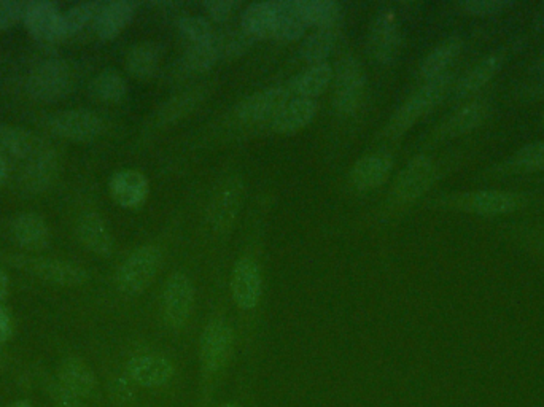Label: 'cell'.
Wrapping results in <instances>:
<instances>
[{"label":"cell","instance_id":"cell-1","mask_svg":"<svg viewBox=\"0 0 544 407\" xmlns=\"http://www.w3.org/2000/svg\"><path fill=\"white\" fill-rule=\"evenodd\" d=\"M436 204L479 217H498L513 214L527 206V196L513 191L479 190L449 194L446 198L438 199Z\"/></svg>","mask_w":544,"mask_h":407},{"label":"cell","instance_id":"cell-2","mask_svg":"<svg viewBox=\"0 0 544 407\" xmlns=\"http://www.w3.org/2000/svg\"><path fill=\"white\" fill-rule=\"evenodd\" d=\"M451 83L452 75L449 72L441 77L428 80L395 112L389 126H387V134L393 139L403 136L412 126L416 125L420 118L425 117L428 112H432L436 105L443 101L444 96L451 91Z\"/></svg>","mask_w":544,"mask_h":407},{"label":"cell","instance_id":"cell-3","mask_svg":"<svg viewBox=\"0 0 544 407\" xmlns=\"http://www.w3.org/2000/svg\"><path fill=\"white\" fill-rule=\"evenodd\" d=\"M163 264V253L155 245H145L123 261L117 271V285L125 295L136 296L152 285Z\"/></svg>","mask_w":544,"mask_h":407},{"label":"cell","instance_id":"cell-4","mask_svg":"<svg viewBox=\"0 0 544 407\" xmlns=\"http://www.w3.org/2000/svg\"><path fill=\"white\" fill-rule=\"evenodd\" d=\"M74 82V75L70 64L64 59H47L37 64L29 74L26 82V90L35 101L50 102L59 101L69 94Z\"/></svg>","mask_w":544,"mask_h":407},{"label":"cell","instance_id":"cell-5","mask_svg":"<svg viewBox=\"0 0 544 407\" xmlns=\"http://www.w3.org/2000/svg\"><path fill=\"white\" fill-rule=\"evenodd\" d=\"M5 261L16 269L29 272L34 277H39L43 282L58 285V287H80L88 282V272L69 261L42 258V256L10 255L5 256Z\"/></svg>","mask_w":544,"mask_h":407},{"label":"cell","instance_id":"cell-6","mask_svg":"<svg viewBox=\"0 0 544 407\" xmlns=\"http://www.w3.org/2000/svg\"><path fill=\"white\" fill-rule=\"evenodd\" d=\"M48 129L56 136L74 142H91L104 132V120L98 113L85 109L63 110L51 115Z\"/></svg>","mask_w":544,"mask_h":407},{"label":"cell","instance_id":"cell-7","mask_svg":"<svg viewBox=\"0 0 544 407\" xmlns=\"http://www.w3.org/2000/svg\"><path fill=\"white\" fill-rule=\"evenodd\" d=\"M438 179V166L428 156L420 155L409 161L408 166L398 175L392 196L398 204L416 201L425 191L432 188Z\"/></svg>","mask_w":544,"mask_h":407},{"label":"cell","instance_id":"cell-8","mask_svg":"<svg viewBox=\"0 0 544 407\" xmlns=\"http://www.w3.org/2000/svg\"><path fill=\"white\" fill-rule=\"evenodd\" d=\"M365 86L366 75L357 59H341L335 72V109L342 115H352L360 107Z\"/></svg>","mask_w":544,"mask_h":407},{"label":"cell","instance_id":"cell-9","mask_svg":"<svg viewBox=\"0 0 544 407\" xmlns=\"http://www.w3.org/2000/svg\"><path fill=\"white\" fill-rule=\"evenodd\" d=\"M234 334L225 320L215 318L207 323L201 336V363L206 373L214 374L230 360L233 352Z\"/></svg>","mask_w":544,"mask_h":407},{"label":"cell","instance_id":"cell-10","mask_svg":"<svg viewBox=\"0 0 544 407\" xmlns=\"http://www.w3.org/2000/svg\"><path fill=\"white\" fill-rule=\"evenodd\" d=\"M290 99L292 94L287 85L274 86L244 99L236 109V117L245 125L272 121Z\"/></svg>","mask_w":544,"mask_h":407},{"label":"cell","instance_id":"cell-11","mask_svg":"<svg viewBox=\"0 0 544 407\" xmlns=\"http://www.w3.org/2000/svg\"><path fill=\"white\" fill-rule=\"evenodd\" d=\"M195 304V287L183 272H174L164 287L163 309L166 322L172 328H182L188 322Z\"/></svg>","mask_w":544,"mask_h":407},{"label":"cell","instance_id":"cell-12","mask_svg":"<svg viewBox=\"0 0 544 407\" xmlns=\"http://www.w3.org/2000/svg\"><path fill=\"white\" fill-rule=\"evenodd\" d=\"M401 47V34L397 16L389 8L377 13L371 24L370 50L377 63L389 66L398 58Z\"/></svg>","mask_w":544,"mask_h":407},{"label":"cell","instance_id":"cell-13","mask_svg":"<svg viewBox=\"0 0 544 407\" xmlns=\"http://www.w3.org/2000/svg\"><path fill=\"white\" fill-rule=\"evenodd\" d=\"M231 293H233L234 303L238 304L242 311H252L260 303L261 293H263V274H261L260 264L250 256H242L234 266Z\"/></svg>","mask_w":544,"mask_h":407},{"label":"cell","instance_id":"cell-14","mask_svg":"<svg viewBox=\"0 0 544 407\" xmlns=\"http://www.w3.org/2000/svg\"><path fill=\"white\" fill-rule=\"evenodd\" d=\"M23 23L37 42L56 43L64 40L63 13L51 2H31Z\"/></svg>","mask_w":544,"mask_h":407},{"label":"cell","instance_id":"cell-15","mask_svg":"<svg viewBox=\"0 0 544 407\" xmlns=\"http://www.w3.org/2000/svg\"><path fill=\"white\" fill-rule=\"evenodd\" d=\"M174 365L160 353H144L129 360L126 373L134 384L145 388H160L168 385L174 377Z\"/></svg>","mask_w":544,"mask_h":407},{"label":"cell","instance_id":"cell-16","mask_svg":"<svg viewBox=\"0 0 544 407\" xmlns=\"http://www.w3.org/2000/svg\"><path fill=\"white\" fill-rule=\"evenodd\" d=\"M241 202L242 183L239 180L226 182L210 201L209 210H207L210 228L217 233L228 231L238 217Z\"/></svg>","mask_w":544,"mask_h":407},{"label":"cell","instance_id":"cell-17","mask_svg":"<svg viewBox=\"0 0 544 407\" xmlns=\"http://www.w3.org/2000/svg\"><path fill=\"white\" fill-rule=\"evenodd\" d=\"M113 201L123 209H139L147 202L150 185L142 172L126 169L112 175L109 183Z\"/></svg>","mask_w":544,"mask_h":407},{"label":"cell","instance_id":"cell-18","mask_svg":"<svg viewBox=\"0 0 544 407\" xmlns=\"http://www.w3.org/2000/svg\"><path fill=\"white\" fill-rule=\"evenodd\" d=\"M317 112L319 104L315 99L292 97L271 121L272 131L282 136H292L307 125H311Z\"/></svg>","mask_w":544,"mask_h":407},{"label":"cell","instance_id":"cell-19","mask_svg":"<svg viewBox=\"0 0 544 407\" xmlns=\"http://www.w3.org/2000/svg\"><path fill=\"white\" fill-rule=\"evenodd\" d=\"M392 167L393 158L389 153H374L358 159L350 174V180L357 190H374L387 182Z\"/></svg>","mask_w":544,"mask_h":407},{"label":"cell","instance_id":"cell-20","mask_svg":"<svg viewBox=\"0 0 544 407\" xmlns=\"http://www.w3.org/2000/svg\"><path fill=\"white\" fill-rule=\"evenodd\" d=\"M77 236L86 250L96 256L109 258L113 253V237L104 218L96 212L82 215L77 223Z\"/></svg>","mask_w":544,"mask_h":407},{"label":"cell","instance_id":"cell-21","mask_svg":"<svg viewBox=\"0 0 544 407\" xmlns=\"http://www.w3.org/2000/svg\"><path fill=\"white\" fill-rule=\"evenodd\" d=\"M503 63H505V56L502 53H492L481 59L473 69L468 70L467 74L460 78L459 82L455 83L452 97L460 101L478 93L492 78L497 77Z\"/></svg>","mask_w":544,"mask_h":407},{"label":"cell","instance_id":"cell-22","mask_svg":"<svg viewBox=\"0 0 544 407\" xmlns=\"http://www.w3.org/2000/svg\"><path fill=\"white\" fill-rule=\"evenodd\" d=\"M12 237L21 249L39 252L50 244V228L39 214L26 212L13 220Z\"/></svg>","mask_w":544,"mask_h":407},{"label":"cell","instance_id":"cell-23","mask_svg":"<svg viewBox=\"0 0 544 407\" xmlns=\"http://www.w3.org/2000/svg\"><path fill=\"white\" fill-rule=\"evenodd\" d=\"M45 140L35 136L28 129L16 128V126H2L0 128V153L20 159L28 163L37 153L47 148Z\"/></svg>","mask_w":544,"mask_h":407},{"label":"cell","instance_id":"cell-24","mask_svg":"<svg viewBox=\"0 0 544 407\" xmlns=\"http://www.w3.org/2000/svg\"><path fill=\"white\" fill-rule=\"evenodd\" d=\"M136 13V4L128 0H115L104 2L98 20L94 24L99 39L109 42L117 39L121 32L128 28Z\"/></svg>","mask_w":544,"mask_h":407},{"label":"cell","instance_id":"cell-25","mask_svg":"<svg viewBox=\"0 0 544 407\" xmlns=\"http://www.w3.org/2000/svg\"><path fill=\"white\" fill-rule=\"evenodd\" d=\"M490 105L484 101L470 102L444 121L438 129L441 139H454L475 131L489 118Z\"/></svg>","mask_w":544,"mask_h":407},{"label":"cell","instance_id":"cell-26","mask_svg":"<svg viewBox=\"0 0 544 407\" xmlns=\"http://www.w3.org/2000/svg\"><path fill=\"white\" fill-rule=\"evenodd\" d=\"M335 78V70L328 63L309 66L300 75L287 83L292 97L300 99H315L328 90Z\"/></svg>","mask_w":544,"mask_h":407},{"label":"cell","instance_id":"cell-27","mask_svg":"<svg viewBox=\"0 0 544 407\" xmlns=\"http://www.w3.org/2000/svg\"><path fill=\"white\" fill-rule=\"evenodd\" d=\"M279 0L257 2L250 4L242 13V31L247 32L253 39H272V32L276 28Z\"/></svg>","mask_w":544,"mask_h":407},{"label":"cell","instance_id":"cell-28","mask_svg":"<svg viewBox=\"0 0 544 407\" xmlns=\"http://www.w3.org/2000/svg\"><path fill=\"white\" fill-rule=\"evenodd\" d=\"M56 169H58V161H56L53 148L48 145L47 148H43L42 152L37 153L34 158L29 159L26 166H24L23 175H21L24 188L34 191V193L47 190L53 179H55Z\"/></svg>","mask_w":544,"mask_h":407},{"label":"cell","instance_id":"cell-29","mask_svg":"<svg viewBox=\"0 0 544 407\" xmlns=\"http://www.w3.org/2000/svg\"><path fill=\"white\" fill-rule=\"evenodd\" d=\"M58 379L59 384L80 398L90 396L96 388V376H94L93 369L78 357L66 358L59 365Z\"/></svg>","mask_w":544,"mask_h":407},{"label":"cell","instance_id":"cell-30","mask_svg":"<svg viewBox=\"0 0 544 407\" xmlns=\"http://www.w3.org/2000/svg\"><path fill=\"white\" fill-rule=\"evenodd\" d=\"M462 48L463 42L460 37H449L444 40L438 47L433 48L420 64V77L428 82V80L447 74V67L454 63V59L460 55Z\"/></svg>","mask_w":544,"mask_h":407},{"label":"cell","instance_id":"cell-31","mask_svg":"<svg viewBox=\"0 0 544 407\" xmlns=\"http://www.w3.org/2000/svg\"><path fill=\"white\" fill-rule=\"evenodd\" d=\"M301 16L307 26L317 29L338 28L342 18V8L333 0H296Z\"/></svg>","mask_w":544,"mask_h":407},{"label":"cell","instance_id":"cell-32","mask_svg":"<svg viewBox=\"0 0 544 407\" xmlns=\"http://www.w3.org/2000/svg\"><path fill=\"white\" fill-rule=\"evenodd\" d=\"M307 24L301 16L296 0H279L276 28L272 32V39L279 42H296L306 31Z\"/></svg>","mask_w":544,"mask_h":407},{"label":"cell","instance_id":"cell-33","mask_svg":"<svg viewBox=\"0 0 544 407\" xmlns=\"http://www.w3.org/2000/svg\"><path fill=\"white\" fill-rule=\"evenodd\" d=\"M339 39L338 28L317 29L301 45L300 55L309 66L327 63L328 56L335 50Z\"/></svg>","mask_w":544,"mask_h":407},{"label":"cell","instance_id":"cell-34","mask_svg":"<svg viewBox=\"0 0 544 407\" xmlns=\"http://www.w3.org/2000/svg\"><path fill=\"white\" fill-rule=\"evenodd\" d=\"M163 51L156 43H140L129 50L126 56V69L136 78L153 77L158 72Z\"/></svg>","mask_w":544,"mask_h":407},{"label":"cell","instance_id":"cell-35","mask_svg":"<svg viewBox=\"0 0 544 407\" xmlns=\"http://www.w3.org/2000/svg\"><path fill=\"white\" fill-rule=\"evenodd\" d=\"M90 93L98 101L117 104V102L123 101L128 94V83L115 70H104L93 78Z\"/></svg>","mask_w":544,"mask_h":407},{"label":"cell","instance_id":"cell-36","mask_svg":"<svg viewBox=\"0 0 544 407\" xmlns=\"http://www.w3.org/2000/svg\"><path fill=\"white\" fill-rule=\"evenodd\" d=\"M503 174H525V172L544 171V142L525 145L514 153L506 163L498 167Z\"/></svg>","mask_w":544,"mask_h":407},{"label":"cell","instance_id":"cell-37","mask_svg":"<svg viewBox=\"0 0 544 407\" xmlns=\"http://www.w3.org/2000/svg\"><path fill=\"white\" fill-rule=\"evenodd\" d=\"M104 2H82L63 13L64 39L80 34L91 24H96Z\"/></svg>","mask_w":544,"mask_h":407},{"label":"cell","instance_id":"cell-38","mask_svg":"<svg viewBox=\"0 0 544 407\" xmlns=\"http://www.w3.org/2000/svg\"><path fill=\"white\" fill-rule=\"evenodd\" d=\"M218 59H222V53L215 37L214 42L206 43V45H191L187 53L183 55L182 67L191 74H201L212 69Z\"/></svg>","mask_w":544,"mask_h":407},{"label":"cell","instance_id":"cell-39","mask_svg":"<svg viewBox=\"0 0 544 407\" xmlns=\"http://www.w3.org/2000/svg\"><path fill=\"white\" fill-rule=\"evenodd\" d=\"M180 34L185 39L190 40L193 45H206V43L214 42L215 34L212 24L203 16H183L179 20Z\"/></svg>","mask_w":544,"mask_h":407},{"label":"cell","instance_id":"cell-40","mask_svg":"<svg viewBox=\"0 0 544 407\" xmlns=\"http://www.w3.org/2000/svg\"><path fill=\"white\" fill-rule=\"evenodd\" d=\"M199 99H201V94H199L198 91H191V93H185L182 94V96L174 97V99L166 102V104L161 107L158 118H160L163 125L174 123V121L185 117L188 112L195 109Z\"/></svg>","mask_w":544,"mask_h":407},{"label":"cell","instance_id":"cell-41","mask_svg":"<svg viewBox=\"0 0 544 407\" xmlns=\"http://www.w3.org/2000/svg\"><path fill=\"white\" fill-rule=\"evenodd\" d=\"M253 42L255 39L242 29L222 35V37L217 35L218 48H220L222 58H236V56L244 55L245 51L252 47Z\"/></svg>","mask_w":544,"mask_h":407},{"label":"cell","instance_id":"cell-42","mask_svg":"<svg viewBox=\"0 0 544 407\" xmlns=\"http://www.w3.org/2000/svg\"><path fill=\"white\" fill-rule=\"evenodd\" d=\"M514 5H516L514 0H465L459 4V8L467 15L492 16L500 15Z\"/></svg>","mask_w":544,"mask_h":407},{"label":"cell","instance_id":"cell-43","mask_svg":"<svg viewBox=\"0 0 544 407\" xmlns=\"http://www.w3.org/2000/svg\"><path fill=\"white\" fill-rule=\"evenodd\" d=\"M31 2L23 0H0V32L13 28L24 20Z\"/></svg>","mask_w":544,"mask_h":407},{"label":"cell","instance_id":"cell-44","mask_svg":"<svg viewBox=\"0 0 544 407\" xmlns=\"http://www.w3.org/2000/svg\"><path fill=\"white\" fill-rule=\"evenodd\" d=\"M238 7L239 2H234V0H209L204 4L207 15L218 23L228 20L238 10Z\"/></svg>","mask_w":544,"mask_h":407},{"label":"cell","instance_id":"cell-45","mask_svg":"<svg viewBox=\"0 0 544 407\" xmlns=\"http://www.w3.org/2000/svg\"><path fill=\"white\" fill-rule=\"evenodd\" d=\"M134 384L133 380L126 377V379H117L112 384V395L117 398L121 403H128V401L134 398Z\"/></svg>","mask_w":544,"mask_h":407},{"label":"cell","instance_id":"cell-46","mask_svg":"<svg viewBox=\"0 0 544 407\" xmlns=\"http://www.w3.org/2000/svg\"><path fill=\"white\" fill-rule=\"evenodd\" d=\"M51 393H53V398L58 401V404L61 407H82V401H80V396L74 395V393H70L69 390H67V388H64L61 384L53 387Z\"/></svg>","mask_w":544,"mask_h":407},{"label":"cell","instance_id":"cell-47","mask_svg":"<svg viewBox=\"0 0 544 407\" xmlns=\"http://www.w3.org/2000/svg\"><path fill=\"white\" fill-rule=\"evenodd\" d=\"M12 336V320L8 317L7 311L0 306V344Z\"/></svg>","mask_w":544,"mask_h":407},{"label":"cell","instance_id":"cell-48","mask_svg":"<svg viewBox=\"0 0 544 407\" xmlns=\"http://www.w3.org/2000/svg\"><path fill=\"white\" fill-rule=\"evenodd\" d=\"M10 291V279H8L7 272L0 268V303L5 301Z\"/></svg>","mask_w":544,"mask_h":407},{"label":"cell","instance_id":"cell-49","mask_svg":"<svg viewBox=\"0 0 544 407\" xmlns=\"http://www.w3.org/2000/svg\"><path fill=\"white\" fill-rule=\"evenodd\" d=\"M532 24L533 29H537V31H544V4L538 8L537 12H535Z\"/></svg>","mask_w":544,"mask_h":407},{"label":"cell","instance_id":"cell-50","mask_svg":"<svg viewBox=\"0 0 544 407\" xmlns=\"http://www.w3.org/2000/svg\"><path fill=\"white\" fill-rule=\"evenodd\" d=\"M8 177V163L7 159H5V156L0 153V187L4 185L5 180H7Z\"/></svg>","mask_w":544,"mask_h":407},{"label":"cell","instance_id":"cell-51","mask_svg":"<svg viewBox=\"0 0 544 407\" xmlns=\"http://www.w3.org/2000/svg\"><path fill=\"white\" fill-rule=\"evenodd\" d=\"M532 70L535 74L544 75V51L541 53L540 58L535 61V64H533Z\"/></svg>","mask_w":544,"mask_h":407},{"label":"cell","instance_id":"cell-52","mask_svg":"<svg viewBox=\"0 0 544 407\" xmlns=\"http://www.w3.org/2000/svg\"><path fill=\"white\" fill-rule=\"evenodd\" d=\"M10 407H32L31 404L28 403V401H16V403H13Z\"/></svg>","mask_w":544,"mask_h":407},{"label":"cell","instance_id":"cell-53","mask_svg":"<svg viewBox=\"0 0 544 407\" xmlns=\"http://www.w3.org/2000/svg\"><path fill=\"white\" fill-rule=\"evenodd\" d=\"M220 407H241V406H236V404H223V406H220Z\"/></svg>","mask_w":544,"mask_h":407}]
</instances>
